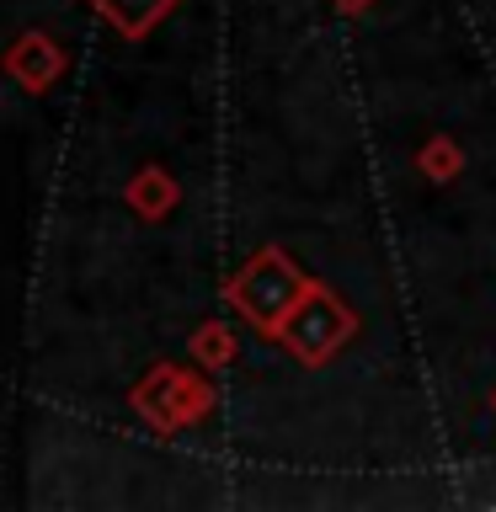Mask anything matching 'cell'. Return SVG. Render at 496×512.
I'll return each mask as SVG.
<instances>
[{"label":"cell","instance_id":"1","mask_svg":"<svg viewBox=\"0 0 496 512\" xmlns=\"http://www.w3.org/2000/svg\"><path fill=\"white\" fill-rule=\"evenodd\" d=\"M310 294V283H304V272L288 262L283 251H262L256 262L235 278V304L246 310L262 331H278L288 315H294V304Z\"/></svg>","mask_w":496,"mask_h":512},{"label":"cell","instance_id":"2","mask_svg":"<svg viewBox=\"0 0 496 512\" xmlns=\"http://www.w3.org/2000/svg\"><path fill=\"white\" fill-rule=\"evenodd\" d=\"M347 331H352V315H347L331 294H320V288H310V294L294 304V315H288L283 326H278V336L299 352L304 363L331 358V352L347 342Z\"/></svg>","mask_w":496,"mask_h":512},{"label":"cell","instance_id":"3","mask_svg":"<svg viewBox=\"0 0 496 512\" xmlns=\"http://www.w3.org/2000/svg\"><path fill=\"white\" fill-rule=\"evenodd\" d=\"M6 64H11V75L22 80V86H32V91H43L48 80L59 75V54H54V48H48L43 38H27V43L16 48V54H11Z\"/></svg>","mask_w":496,"mask_h":512},{"label":"cell","instance_id":"4","mask_svg":"<svg viewBox=\"0 0 496 512\" xmlns=\"http://www.w3.org/2000/svg\"><path fill=\"white\" fill-rule=\"evenodd\" d=\"M96 6H102V11L112 16V22H118V27L128 32V38H139L144 27H155L160 16L171 11V0H96Z\"/></svg>","mask_w":496,"mask_h":512}]
</instances>
